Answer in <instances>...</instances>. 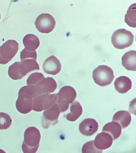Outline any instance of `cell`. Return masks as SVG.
<instances>
[{"mask_svg":"<svg viewBox=\"0 0 136 153\" xmlns=\"http://www.w3.org/2000/svg\"><path fill=\"white\" fill-rule=\"evenodd\" d=\"M0 19H1V14H0Z\"/></svg>","mask_w":136,"mask_h":153,"instance_id":"27","label":"cell"},{"mask_svg":"<svg viewBox=\"0 0 136 153\" xmlns=\"http://www.w3.org/2000/svg\"><path fill=\"white\" fill-rule=\"evenodd\" d=\"M35 25L40 33L48 34L54 30L56 21L54 18L50 14L43 13L37 18Z\"/></svg>","mask_w":136,"mask_h":153,"instance_id":"8","label":"cell"},{"mask_svg":"<svg viewBox=\"0 0 136 153\" xmlns=\"http://www.w3.org/2000/svg\"><path fill=\"white\" fill-rule=\"evenodd\" d=\"M43 68L46 73L56 75L61 71V64L55 56L52 55L45 60L43 65Z\"/></svg>","mask_w":136,"mask_h":153,"instance_id":"12","label":"cell"},{"mask_svg":"<svg viewBox=\"0 0 136 153\" xmlns=\"http://www.w3.org/2000/svg\"><path fill=\"white\" fill-rule=\"evenodd\" d=\"M57 94H46L35 97L33 100V110L35 112H41L46 110L56 103Z\"/></svg>","mask_w":136,"mask_h":153,"instance_id":"9","label":"cell"},{"mask_svg":"<svg viewBox=\"0 0 136 153\" xmlns=\"http://www.w3.org/2000/svg\"><path fill=\"white\" fill-rule=\"evenodd\" d=\"M114 85L116 90L118 93L124 94L131 90L132 87V82L131 79L126 76H122L116 79Z\"/></svg>","mask_w":136,"mask_h":153,"instance_id":"16","label":"cell"},{"mask_svg":"<svg viewBox=\"0 0 136 153\" xmlns=\"http://www.w3.org/2000/svg\"><path fill=\"white\" fill-rule=\"evenodd\" d=\"M38 92L34 85H27L22 87L18 93V98L16 102L18 111L27 114L33 110L34 99L39 96Z\"/></svg>","mask_w":136,"mask_h":153,"instance_id":"1","label":"cell"},{"mask_svg":"<svg viewBox=\"0 0 136 153\" xmlns=\"http://www.w3.org/2000/svg\"><path fill=\"white\" fill-rule=\"evenodd\" d=\"M79 128L80 132L83 135L91 136L98 131V124L93 118H86L81 122Z\"/></svg>","mask_w":136,"mask_h":153,"instance_id":"13","label":"cell"},{"mask_svg":"<svg viewBox=\"0 0 136 153\" xmlns=\"http://www.w3.org/2000/svg\"><path fill=\"white\" fill-rule=\"evenodd\" d=\"M23 44L25 49L31 51H35L40 46V40L35 35L29 34L24 37Z\"/></svg>","mask_w":136,"mask_h":153,"instance_id":"20","label":"cell"},{"mask_svg":"<svg viewBox=\"0 0 136 153\" xmlns=\"http://www.w3.org/2000/svg\"><path fill=\"white\" fill-rule=\"evenodd\" d=\"M82 153H103L102 150L97 148L94 145V140L85 143L82 149Z\"/></svg>","mask_w":136,"mask_h":153,"instance_id":"24","label":"cell"},{"mask_svg":"<svg viewBox=\"0 0 136 153\" xmlns=\"http://www.w3.org/2000/svg\"><path fill=\"white\" fill-rule=\"evenodd\" d=\"M134 35L125 29H119L115 31L112 36V43L118 49H123L131 46L134 42Z\"/></svg>","mask_w":136,"mask_h":153,"instance_id":"6","label":"cell"},{"mask_svg":"<svg viewBox=\"0 0 136 153\" xmlns=\"http://www.w3.org/2000/svg\"><path fill=\"white\" fill-rule=\"evenodd\" d=\"M35 86L39 95L52 93L55 91L57 87V84L55 80L50 77L44 78L40 81Z\"/></svg>","mask_w":136,"mask_h":153,"instance_id":"11","label":"cell"},{"mask_svg":"<svg viewBox=\"0 0 136 153\" xmlns=\"http://www.w3.org/2000/svg\"><path fill=\"white\" fill-rule=\"evenodd\" d=\"M37 58V54L36 51H31L27 49H23L21 52V59L23 61L27 59H33L36 60Z\"/></svg>","mask_w":136,"mask_h":153,"instance_id":"25","label":"cell"},{"mask_svg":"<svg viewBox=\"0 0 136 153\" xmlns=\"http://www.w3.org/2000/svg\"><path fill=\"white\" fill-rule=\"evenodd\" d=\"M0 153H6L4 150L0 149Z\"/></svg>","mask_w":136,"mask_h":153,"instance_id":"26","label":"cell"},{"mask_svg":"<svg viewBox=\"0 0 136 153\" xmlns=\"http://www.w3.org/2000/svg\"><path fill=\"white\" fill-rule=\"evenodd\" d=\"M12 123L10 116L4 112H0V130L8 129Z\"/></svg>","mask_w":136,"mask_h":153,"instance_id":"22","label":"cell"},{"mask_svg":"<svg viewBox=\"0 0 136 153\" xmlns=\"http://www.w3.org/2000/svg\"><path fill=\"white\" fill-rule=\"evenodd\" d=\"M112 120L119 124L121 128H125L130 124L131 117L129 112L126 111H120L115 114Z\"/></svg>","mask_w":136,"mask_h":153,"instance_id":"17","label":"cell"},{"mask_svg":"<svg viewBox=\"0 0 136 153\" xmlns=\"http://www.w3.org/2000/svg\"><path fill=\"white\" fill-rule=\"evenodd\" d=\"M125 23L131 27L135 28V3L130 6L126 14L125 15Z\"/></svg>","mask_w":136,"mask_h":153,"instance_id":"21","label":"cell"},{"mask_svg":"<svg viewBox=\"0 0 136 153\" xmlns=\"http://www.w3.org/2000/svg\"><path fill=\"white\" fill-rule=\"evenodd\" d=\"M122 65L129 71L136 70V52L130 51L126 52L122 57Z\"/></svg>","mask_w":136,"mask_h":153,"instance_id":"15","label":"cell"},{"mask_svg":"<svg viewBox=\"0 0 136 153\" xmlns=\"http://www.w3.org/2000/svg\"><path fill=\"white\" fill-rule=\"evenodd\" d=\"M41 134L39 130L35 127H30L24 133V140L22 145L24 153H36L39 147Z\"/></svg>","mask_w":136,"mask_h":153,"instance_id":"3","label":"cell"},{"mask_svg":"<svg viewBox=\"0 0 136 153\" xmlns=\"http://www.w3.org/2000/svg\"><path fill=\"white\" fill-rule=\"evenodd\" d=\"M44 78V75L41 73H34L31 74L27 80L28 85H35Z\"/></svg>","mask_w":136,"mask_h":153,"instance_id":"23","label":"cell"},{"mask_svg":"<svg viewBox=\"0 0 136 153\" xmlns=\"http://www.w3.org/2000/svg\"><path fill=\"white\" fill-rule=\"evenodd\" d=\"M103 132L107 133L112 136L113 140L117 139L121 134L122 128L119 124L114 121L107 123L103 128Z\"/></svg>","mask_w":136,"mask_h":153,"instance_id":"19","label":"cell"},{"mask_svg":"<svg viewBox=\"0 0 136 153\" xmlns=\"http://www.w3.org/2000/svg\"><path fill=\"white\" fill-rule=\"evenodd\" d=\"M39 70L40 67L36 60L27 59L11 65L8 70V74L13 80H20L28 73Z\"/></svg>","mask_w":136,"mask_h":153,"instance_id":"2","label":"cell"},{"mask_svg":"<svg viewBox=\"0 0 136 153\" xmlns=\"http://www.w3.org/2000/svg\"><path fill=\"white\" fill-rule=\"evenodd\" d=\"M19 43L15 40H9L0 46V64H7L16 55Z\"/></svg>","mask_w":136,"mask_h":153,"instance_id":"7","label":"cell"},{"mask_svg":"<svg viewBox=\"0 0 136 153\" xmlns=\"http://www.w3.org/2000/svg\"><path fill=\"white\" fill-rule=\"evenodd\" d=\"M83 109L79 102H73L70 107V112L65 115V118L69 121L74 122L76 121L82 114Z\"/></svg>","mask_w":136,"mask_h":153,"instance_id":"18","label":"cell"},{"mask_svg":"<svg viewBox=\"0 0 136 153\" xmlns=\"http://www.w3.org/2000/svg\"><path fill=\"white\" fill-rule=\"evenodd\" d=\"M92 78L96 84L106 87L111 84L114 79L113 71L107 65H99L93 71Z\"/></svg>","mask_w":136,"mask_h":153,"instance_id":"5","label":"cell"},{"mask_svg":"<svg viewBox=\"0 0 136 153\" xmlns=\"http://www.w3.org/2000/svg\"><path fill=\"white\" fill-rule=\"evenodd\" d=\"M113 140L112 137L109 134L101 132L96 136L94 143L97 148L103 150L110 148L113 143Z\"/></svg>","mask_w":136,"mask_h":153,"instance_id":"14","label":"cell"},{"mask_svg":"<svg viewBox=\"0 0 136 153\" xmlns=\"http://www.w3.org/2000/svg\"><path fill=\"white\" fill-rule=\"evenodd\" d=\"M76 96L75 89L71 86H64L59 90L56 102L61 112H64L69 109L70 104L75 102Z\"/></svg>","mask_w":136,"mask_h":153,"instance_id":"4","label":"cell"},{"mask_svg":"<svg viewBox=\"0 0 136 153\" xmlns=\"http://www.w3.org/2000/svg\"><path fill=\"white\" fill-rule=\"evenodd\" d=\"M61 111L57 103H55L45 110L42 118V127L46 129L50 126L56 125L58 123V117Z\"/></svg>","mask_w":136,"mask_h":153,"instance_id":"10","label":"cell"}]
</instances>
